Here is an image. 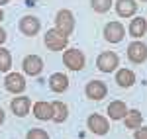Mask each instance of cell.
<instances>
[{
    "label": "cell",
    "instance_id": "cell-1",
    "mask_svg": "<svg viewBox=\"0 0 147 139\" xmlns=\"http://www.w3.org/2000/svg\"><path fill=\"white\" fill-rule=\"evenodd\" d=\"M63 65L69 71H80L86 65V57L80 49H65L63 53Z\"/></svg>",
    "mask_w": 147,
    "mask_h": 139
},
{
    "label": "cell",
    "instance_id": "cell-2",
    "mask_svg": "<svg viewBox=\"0 0 147 139\" xmlns=\"http://www.w3.org/2000/svg\"><path fill=\"white\" fill-rule=\"evenodd\" d=\"M43 41H45V47L49 51H63V49H67V43H69V35L61 34L59 30H49L43 37Z\"/></svg>",
    "mask_w": 147,
    "mask_h": 139
},
{
    "label": "cell",
    "instance_id": "cell-3",
    "mask_svg": "<svg viewBox=\"0 0 147 139\" xmlns=\"http://www.w3.org/2000/svg\"><path fill=\"white\" fill-rule=\"evenodd\" d=\"M55 30H59L61 34L71 35L75 32V16L71 10H59L55 16Z\"/></svg>",
    "mask_w": 147,
    "mask_h": 139
},
{
    "label": "cell",
    "instance_id": "cell-4",
    "mask_svg": "<svg viewBox=\"0 0 147 139\" xmlns=\"http://www.w3.org/2000/svg\"><path fill=\"white\" fill-rule=\"evenodd\" d=\"M118 65H120V57H118V53H114V51H104V53H100L98 59H96V67H98V71H102V73H114Z\"/></svg>",
    "mask_w": 147,
    "mask_h": 139
},
{
    "label": "cell",
    "instance_id": "cell-5",
    "mask_svg": "<svg viewBox=\"0 0 147 139\" xmlns=\"http://www.w3.org/2000/svg\"><path fill=\"white\" fill-rule=\"evenodd\" d=\"M125 37V28L122 22H108L104 26V39L108 43H120Z\"/></svg>",
    "mask_w": 147,
    "mask_h": 139
},
{
    "label": "cell",
    "instance_id": "cell-6",
    "mask_svg": "<svg viewBox=\"0 0 147 139\" xmlns=\"http://www.w3.org/2000/svg\"><path fill=\"white\" fill-rule=\"evenodd\" d=\"M4 88L12 94H22L26 90V79L22 73H8L4 79Z\"/></svg>",
    "mask_w": 147,
    "mask_h": 139
},
{
    "label": "cell",
    "instance_id": "cell-7",
    "mask_svg": "<svg viewBox=\"0 0 147 139\" xmlns=\"http://www.w3.org/2000/svg\"><path fill=\"white\" fill-rule=\"evenodd\" d=\"M86 126L90 129L94 135H106L108 131H110V124H108V120L100 114H90L88 120H86Z\"/></svg>",
    "mask_w": 147,
    "mask_h": 139
},
{
    "label": "cell",
    "instance_id": "cell-8",
    "mask_svg": "<svg viewBox=\"0 0 147 139\" xmlns=\"http://www.w3.org/2000/svg\"><path fill=\"white\" fill-rule=\"evenodd\" d=\"M127 59L136 65H141L147 61V45L141 41H134L127 45Z\"/></svg>",
    "mask_w": 147,
    "mask_h": 139
},
{
    "label": "cell",
    "instance_id": "cell-9",
    "mask_svg": "<svg viewBox=\"0 0 147 139\" xmlns=\"http://www.w3.org/2000/svg\"><path fill=\"white\" fill-rule=\"evenodd\" d=\"M22 69H24L26 75L37 77V75H41V71H43V59L37 57V55H28V57H24V61H22Z\"/></svg>",
    "mask_w": 147,
    "mask_h": 139
},
{
    "label": "cell",
    "instance_id": "cell-10",
    "mask_svg": "<svg viewBox=\"0 0 147 139\" xmlns=\"http://www.w3.org/2000/svg\"><path fill=\"white\" fill-rule=\"evenodd\" d=\"M39 30H41V22H39L35 16H24L22 20H20V32H22L24 35L32 37V35H35Z\"/></svg>",
    "mask_w": 147,
    "mask_h": 139
},
{
    "label": "cell",
    "instance_id": "cell-11",
    "mask_svg": "<svg viewBox=\"0 0 147 139\" xmlns=\"http://www.w3.org/2000/svg\"><path fill=\"white\" fill-rule=\"evenodd\" d=\"M108 94V86L102 81H90L86 84V96L90 100H104Z\"/></svg>",
    "mask_w": 147,
    "mask_h": 139
},
{
    "label": "cell",
    "instance_id": "cell-12",
    "mask_svg": "<svg viewBox=\"0 0 147 139\" xmlns=\"http://www.w3.org/2000/svg\"><path fill=\"white\" fill-rule=\"evenodd\" d=\"M30 108H32V102H30L28 96H16V98L10 102V110L14 112V116H18V118L28 116Z\"/></svg>",
    "mask_w": 147,
    "mask_h": 139
},
{
    "label": "cell",
    "instance_id": "cell-13",
    "mask_svg": "<svg viewBox=\"0 0 147 139\" xmlns=\"http://www.w3.org/2000/svg\"><path fill=\"white\" fill-rule=\"evenodd\" d=\"M49 88L53 90V92H65L69 88V77L65 73H53L51 77H49Z\"/></svg>",
    "mask_w": 147,
    "mask_h": 139
},
{
    "label": "cell",
    "instance_id": "cell-14",
    "mask_svg": "<svg viewBox=\"0 0 147 139\" xmlns=\"http://www.w3.org/2000/svg\"><path fill=\"white\" fill-rule=\"evenodd\" d=\"M116 12L122 18H131L137 12V2L136 0H116Z\"/></svg>",
    "mask_w": 147,
    "mask_h": 139
},
{
    "label": "cell",
    "instance_id": "cell-15",
    "mask_svg": "<svg viewBox=\"0 0 147 139\" xmlns=\"http://www.w3.org/2000/svg\"><path fill=\"white\" fill-rule=\"evenodd\" d=\"M67 118H69L67 104H65V102H61V100H55V102L51 104V120H53L55 124H63Z\"/></svg>",
    "mask_w": 147,
    "mask_h": 139
},
{
    "label": "cell",
    "instance_id": "cell-16",
    "mask_svg": "<svg viewBox=\"0 0 147 139\" xmlns=\"http://www.w3.org/2000/svg\"><path fill=\"white\" fill-rule=\"evenodd\" d=\"M127 106H125V102H122V100H114V102H110L108 104V118L110 120H124L125 114H127Z\"/></svg>",
    "mask_w": 147,
    "mask_h": 139
},
{
    "label": "cell",
    "instance_id": "cell-17",
    "mask_svg": "<svg viewBox=\"0 0 147 139\" xmlns=\"http://www.w3.org/2000/svg\"><path fill=\"white\" fill-rule=\"evenodd\" d=\"M129 35L131 37H136V39H139V37H143V35L147 34V20L145 18H134L131 22H129Z\"/></svg>",
    "mask_w": 147,
    "mask_h": 139
},
{
    "label": "cell",
    "instance_id": "cell-18",
    "mask_svg": "<svg viewBox=\"0 0 147 139\" xmlns=\"http://www.w3.org/2000/svg\"><path fill=\"white\" fill-rule=\"evenodd\" d=\"M116 82H118V86H122V88H129V86H134V82H136V75H134V71L131 69H120L116 73Z\"/></svg>",
    "mask_w": 147,
    "mask_h": 139
},
{
    "label": "cell",
    "instance_id": "cell-19",
    "mask_svg": "<svg viewBox=\"0 0 147 139\" xmlns=\"http://www.w3.org/2000/svg\"><path fill=\"white\" fill-rule=\"evenodd\" d=\"M124 124L127 129H137L141 128V124H143V116H141V112L139 110H127V114L124 118Z\"/></svg>",
    "mask_w": 147,
    "mask_h": 139
},
{
    "label": "cell",
    "instance_id": "cell-20",
    "mask_svg": "<svg viewBox=\"0 0 147 139\" xmlns=\"http://www.w3.org/2000/svg\"><path fill=\"white\" fill-rule=\"evenodd\" d=\"M34 116L37 120H41V122H47V120H51V104L49 102H35L34 104Z\"/></svg>",
    "mask_w": 147,
    "mask_h": 139
},
{
    "label": "cell",
    "instance_id": "cell-21",
    "mask_svg": "<svg viewBox=\"0 0 147 139\" xmlns=\"http://www.w3.org/2000/svg\"><path fill=\"white\" fill-rule=\"evenodd\" d=\"M12 69V55L8 49H2L0 47V73H6Z\"/></svg>",
    "mask_w": 147,
    "mask_h": 139
},
{
    "label": "cell",
    "instance_id": "cell-22",
    "mask_svg": "<svg viewBox=\"0 0 147 139\" xmlns=\"http://www.w3.org/2000/svg\"><path fill=\"white\" fill-rule=\"evenodd\" d=\"M112 2L114 0H90V6L94 12L98 14H106V12L112 8Z\"/></svg>",
    "mask_w": 147,
    "mask_h": 139
},
{
    "label": "cell",
    "instance_id": "cell-23",
    "mask_svg": "<svg viewBox=\"0 0 147 139\" xmlns=\"http://www.w3.org/2000/svg\"><path fill=\"white\" fill-rule=\"evenodd\" d=\"M26 139H49V133H47L45 129H41V128H34V129L28 131Z\"/></svg>",
    "mask_w": 147,
    "mask_h": 139
},
{
    "label": "cell",
    "instance_id": "cell-24",
    "mask_svg": "<svg viewBox=\"0 0 147 139\" xmlns=\"http://www.w3.org/2000/svg\"><path fill=\"white\" fill-rule=\"evenodd\" d=\"M136 139H147V128H137L136 129Z\"/></svg>",
    "mask_w": 147,
    "mask_h": 139
},
{
    "label": "cell",
    "instance_id": "cell-25",
    "mask_svg": "<svg viewBox=\"0 0 147 139\" xmlns=\"http://www.w3.org/2000/svg\"><path fill=\"white\" fill-rule=\"evenodd\" d=\"M6 37H8V34H6V30L4 28H0V45L6 41Z\"/></svg>",
    "mask_w": 147,
    "mask_h": 139
},
{
    "label": "cell",
    "instance_id": "cell-26",
    "mask_svg": "<svg viewBox=\"0 0 147 139\" xmlns=\"http://www.w3.org/2000/svg\"><path fill=\"white\" fill-rule=\"evenodd\" d=\"M4 118H6V116H4V110H2V108H0V126H2V124H4Z\"/></svg>",
    "mask_w": 147,
    "mask_h": 139
},
{
    "label": "cell",
    "instance_id": "cell-27",
    "mask_svg": "<svg viewBox=\"0 0 147 139\" xmlns=\"http://www.w3.org/2000/svg\"><path fill=\"white\" fill-rule=\"evenodd\" d=\"M4 20V12H2V8H0V22Z\"/></svg>",
    "mask_w": 147,
    "mask_h": 139
},
{
    "label": "cell",
    "instance_id": "cell-28",
    "mask_svg": "<svg viewBox=\"0 0 147 139\" xmlns=\"http://www.w3.org/2000/svg\"><path fill=\"white\" fill-rule=\"evenodd\" d=\"M0 4H8V0H0Z\"/></svg>",
    "mask_w": 147,
    "mask_h": 139
},
{
    "label": "cell",
    "instance_id": "cell-29",
    "mask_svg": "<svg viewBox=\"0 0 147 139\" xmlns=\"http://www.w3.org/2000/svg\"><path fill=\"white\" fill-rule=\"evenodd\" d=\"M141 2H147V0H141Z\"/></svg>",
    "mask_w": 147,
    "mask_h": 139
}]
</instances>
